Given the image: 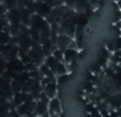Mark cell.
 <instances>
[{
  "mask_svg": "<svg viewBox=\"0 0 121 117\" xmlns=\"http://www.w3.org/2000/svg\"><path fill=\"white\" fill-rule=\"evenodd\" d=\"M19 11H21V23L22 25H26V26H29V22H30V14L29 10L26 7H21L19 8Z\"/></svg>",
  "mask_w": 121,
  "mask_h": 117,
  "instance_id": "2e32d148",
  "label": "cell"
},
{
  "mask_svg": "<svg viewBox=\"0 0 121 117\" xmlns=\"http://www.w3.org/2000/svg\"><path fill=\"white\" fill-rule=\"evenodd\" d=\"M107 102L112 108H120L121 105V94H116V95H109L107 96Z\"/></svg>",
  "mask_w": 121,
  "mask_h": 117,
  "instance_id": "9a60e30c",
  "label": "cell"
},
{
  "mask_svg": "<svg viewBox=\"0 0 121 117\" xmlns=\"http://www.w3.org/2000/svg\"><path fill=\"white\" fill-rule=\"evenodd\" d=\"M116 1H117V0H116ZM116 4H117V6H118V8H120V10H121V0H118V1L116 3Z\"/></svg>",
  "mask_w": 121,
  "mask_h": 117,
  "instance_id": "484cf974",
  "label": "cell"
},
{
  "mask_svg": "<svg viewBox=\"0 0 121 117\" xmlns=\"http://www.w3.org/2000/svg\"><path fill=\"white\" fill-rule=\"evenodd\" d=\"M1 1H3V0H0V3H1Z\"/></svg>",
  "mask_w": 121,
  "mask_h": 117,
  "instance_id": "83f0119b",
  "label": "cell"
},
{
  "mask_svg": "<svg viewBox=\"0 0 121 117\" xmlns=\"http://www.w3.org/2000/svg\"><path fill=\"white\" fill-rule=\"evenodd\" d=\"M51 6L48 4V3H45L43 0H35V13L39 14V15L41 17H47L48 15V13L51 11Z\"/></svg>",
  "mask_w": 121,
  "mask_h": 117,
  "instance_id": "8992f818",
  "label": "cell"
},
{
  "mask_svg": "<svg viewBox=\"0 0 121 117\" xmlns=\"http://www.w3.org/2000/svg\"><path fill=\"white\" fill-rule=\"evenodd\" d=\"M113 33L116 35V36H120V33H121V29L116 25V23H114V26H113Z\"/></svg>",
  "mask_w": 121,
  "mask_h": 117,
  "instance_id": "d4e9b609",
  "label": "cell"
},
{
  "mask_svg": "<svg viewBox=\"0 0 121 117\" xmlns=\"http://www.w3.org/2000/svg\"><path fill=\"white\" fill-rule=\"evenodd\" d=\"M40 46H41V50H43V52H44L45 56H47V55H51L52 54V51L56 48V44H52L51 40H50V37L45 39L44 41H41Z\"/></svg>",
  "mask_w": 121,
  "mask_h": 117,
  "instance_id": "5bb4252c",
  "label": "cell"
},
{
  "mask_svg": "<svg viewBox=\"0 0 121 117\" xmlns=\"http://www.w3.org/2000/svg\"><path fill=\"white\" fill-rule=\"evenodd\" d=\"M118 109H120V110H121V105H120V108H118Z\"/></svg>",
  "mask_w": 121,
  "mask_h": 117,
  "instance_id": "4316f807",
  "label": "cell"
},
{
  "mask_svg": "<svg viewBox=\"0 0 121 117\" xmlns=\"http://www.w3.org/2000/svg\"><path fill=\"white\" fill-rule=\"evenodd\" d=\"M35 116H48V103L36 99L35 106Z\"/></svg>",
  "mask_w": 121,
  "mask_h": 117,
  "instance_id": "7c38bea8",
  "label": "cell"
},
{
  "mask_svg": "<svg viewBox=\"0 0 121 117\" xmlns=\"http://www.w3.org/2000/svg\"><path fill=\"white\" fill-rule=\"evenodd\" d=\"M6 69H10V70H13L14 73H18V72L25 70V65H23L22 61L17 56V58H11V59H8L7 63H6Z\"/></svg>",
  "mask_w": 121,
  "mask_h": 117,
  "instance_id": "52a82bcc",
  "label": "cell"
},
{
  "mask_svg": "<svg viewBox=\"0 0 121 117\" xmlns=\"http://www.w3.org/2000/svg\"><path fill=\"white\" fill-rule=\"evenodd\" d=\"M35 106H36V99H28L18 105L15 109L19 116H35Z\"/></svg>",
  "mask_w": 121,
  "mask_h": 117,
  "instance_id": "277c9868",
  "label": "cell"
},
{
  "mask_svg": "<svg viewBox=\"0 0 121 117\" xmlns=\"http://www.w3.org/2000/svg\"><path fill=\"white\" fill-rule=\"evenodd\" d=\"M78 54V50L76 48H70L68 47L65 51H63V62L65 63H70V62H76V58Z\"/></svg>",
  "mask_w": 121,
  "mask_h": 117,
  "instance_id": "8fae6325",
  "label": "cell"
},
{
  "mask_svg": "<svg viewBox=\"0 0 121 117\" xmlns=\"http://www.w3.org/2000/svg\"><path fill=\"white\" fill-rule=\"evenodd\" d=\"M52 55L56 61H63V51H62L60 48H58V47L52 51Z\"/></svg>",
  "mask_w": 121,
  "mask_h": 117,
  "instance_id": "ffe728a7",
  "label": "cell"
},
{
  "mask_svg": "<svg viewBox=\"0 0 121 117\" xmlns=\"http://www.w3.org/2000/svg\"><path fill=\"white\" fill-rule=\"evenodd\" d=\"M55 76H60V74H65V73H69L68 70V66H66V63L63 62V61H58V62L54 65V68L51 69Z\"/></svg>",
  "mask_w": 121,
  "mask_h": 117,
  "instance_id": "4fadbf2b",
  "label": "cell"
},
{
  "mask_svg": "<svg viewBox=\"0 0 121 117\" xmlns=\"http://www.w3.org/2000/svg\"><path fill=\"white\" fill-rule=\"evenodd\" d=\"M43 91L47 94V96L51 99L54 96H56V92H58V83H56V78L51 80L50 83H47L44 87H43Z\"/></svg>",
  "mask_w": 121,
  "mask_h": 117,
  "instance_id": "9c48e42d",
  "label": "cell"
},
{
  "mask_svg": "<svg viewBox=\"0 0 121 117\" xmlns=\"http://www.w3.org/2000/svg\"><path fill=\"white\" fill-rule=\"evenodd\" d=\"M11 90H13V92H19L21 91V83L19 81H17L15 78L11 80Z\"/></svg>",
  "mask_w": 121,
  "mask_h": 117,
  "instance_id": "44dd1931",
  "label": "cell"
},
{
  "mask_svg": "<svg viewBox=\"0 0 121 117\" xmlns=\"http://www.w3.org/2000/svg\"><path fill=\"white\" fill-rule=\"evenodd\" d=\"M1 3L4 4V7L7 10H11V8L17 7V0H3Z\"/></svg>",
  "mask_w": 121,
  "mask_h": 117,
  "instance_id": "7402d4cb",
  "label": "cell"
},
{
  "mask_svg": "<svg viewBox=\"0 0 121 117\" xmlns=\"http://www.w3.org/2000/svg\"><path fill=\"white\" fill-rule=\"evenodd\" d=\"M56 62H58V61L54 58V55H52V54H51V55H47V56L44 58V63L47 65V66H48V68H50V69H52L54 65H55Z\"/></svg>",
  "mask_w": 121,
  "mask_h": 117,
  "instance_id": "ac0fdd59",
  "label": "cell"
},
{
  "mask_svg": "<svg viewBox=\"0 0 121 117\" xmlns=\"http://www.w3.org/2000/svg\"><path fill=\"white\" fill-rule=\"evenodd\" d=\"M72 40H73V37L69 36V35H66V33H58V37H56V47L60 48L62 51H65V50L69 47V44H70Z\"/></svg>",
  "mask_w": 121,
  "mask_h": 117,
  "instance_id": "ba28073f",
  "label": "cell"
},
{
  "mask_svg": "<svg viewBox=\"0 0 121 117\" xmlns=\"http://www.w3.org/2000/svg\"><path fill=\"white\" fill-rule=\"evenodd\" d=\"M6 17H7V19H8L10 26H21V11H19L18 7L7 10Z\"/></svg>",
  "mask_w": 121,
  "mask_h": 117,
  "instance_id": "5b68a950",
  "label": "cell"
},
{
  "mask_svg": "<svg viewBox=\"0 0 121 117\" xmlns=\"http://www.w3.org/2000/svg\"><path fill=\"white\" fill-rule=\"evenodd\" d=\"M10 39H11V36H10L8 32L0 30V44H6V43H8Z\"/></svg>",
  "mask_w": 121,
  "mask_h": 117,
  "instance_id": "d6986e66",
  "label": "cell"
},
{
  "mask_svg": "<svg viewBox=\"0 0 121 117\" xmlns=\"http://www.w3.org/2000/svg\"><path fill=\"white\" fill-rule=\"evenodd\" d=\"M29 26L30 28H35V29H37L40 32V41L39 43H41V41H44L45 39L50 37L51 28H50V23L47 22L45 17H41V15H39V14H36V13H33L30 15Z\"/></svg>",
  "mask_w": 121,
  "mask_h": 117,
  "instance_id": "6da1fadb",
  "label": "cell"
},
{
  "mask_svg": "<svg viewBox=\"0 0 121 117\" xmlns=\"http://www.w3.org/2000/svg\"><path fill=\"white\" fill-rule=\"evenodd\" d=\"M76 1H77V0H63V4L68 6V7H70V8H73L74 4H76Z\"/></svg>",
  "mask_w": 121,
  "mask_h": 117,
  "instance_id": "cb8c5ba5",
  "label": "cell"
},
{
  "mask_svg": "<svg viewBox=\"0 0 121 117\" xmlns=\"http://www.w3.org/2000/svg\"><path fill=\"white\" fill-rule=\"evenodd\" d=\"M28 54H29L32 62L35 63L36 66H39V65H41V63L44 62L45 55L43 52V50H41L40 43H37V41H33L32 43V47L28 50Z\"/></svg>",
  "mask_w": 121,
  "mask_h": 117,
  "instance_id": "3957f363",
  "label": "cell"
},
{
  "mask_svg": "<svg viewBox=\"0 0 121 117\" xmlns=\"http://www.w3.org/2000/svg\"><path fill=\"white\" fill-rule=\"evenodd\" d=\"M76 29H77V14L73 17H69V18L63 19V21H60L58 33H66V35L72 36L74 39Z\"/></svg>",
  "mask_w": 121,
  "mask_h": 117,
  "instance_id": "7a4b0ae2",
  "label": "cell"
},
{
  "mask_svg": "<svg viewBox=\"0 0 121 117\" xmlns=\"http://www.w3.org/2000/svg\"><path fill=\"white\" fill-rule=\"evenodd\" d=\"M60 113H62V110H60V101L56 96H54L48 102V114H60Z\"/></svg>",
  "mask_w": 121,
  "mask_h": 117,
  "instance_id": "30bf717a",
  "label": "cell"
},
{
  "mask_svg": "<svg viewBox=\"0 0 121 117\" xmlns=\"http://www.w3.org/2000/svg\"><path fill=\"white\" fill-rule=\"evenodd\" d=\"M88 6H90L88 0H77L73 8H74L76 13H78V14H80V13H84V10L88 7Z\"/></svg>",
  "mask_w": 121,
  "mask_h": 117,
  "instance_id": "e0dca14e",
  "label": "cell"
},
{
  "mask_svg": "<svg viewBox=\"0 0 121 117\" xmlns=\"http://www.w3.org/2000/svg\"><path fill=\"white\" fill-rule=\"evenodd\" d=\"M121 50V36H116L113 40V51Z\"/></svg>",
  "mask_w": 121,
  "mask_h": 117,
  "instance_id": "603a6c76",
  "label": "cell"
}]
</instances>
